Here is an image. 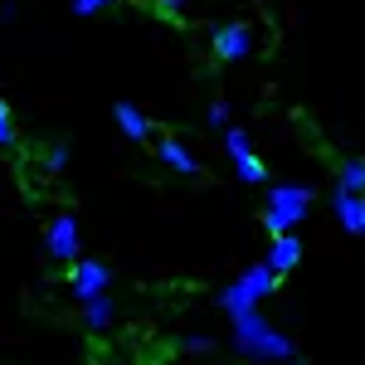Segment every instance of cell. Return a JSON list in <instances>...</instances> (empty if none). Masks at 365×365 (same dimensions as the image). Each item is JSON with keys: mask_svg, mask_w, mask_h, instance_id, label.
<instances>
[{"mask_svg": "<svg viewBox=\"0 0 365 365\" xmlns=\"http://www.w3.org/2000/svg\"><path fill=\"white\" fill-rule=\"evenodd\" d=\"M253 49H258V34H253L249 20H225V25L210 29V54L220 63H244Z\"/></svg>", "mask_w": 365, "mask_h": 365, "instance_id": "cell-4", "label": "cell"}, {"mask_svg": "<svg viewBox=\"0 0 365 365\" xmlns=\"http://www.w3.org/2000/svg\"><path fill=\"white\" fill-rule=\"evenodd\" d=\"M225 151L229 161H234V175L244 180V185H268V166H263V156L253 151V141L244 127H229L225 132Z\"/></svg>", "mask_w": 365, "mask_h": 365, "instance_id": "cell-6", "label": "cell"}, {"mask_svg": "<svg viewBox=\"0 0 365 365\" xmlns=\"http://www.w3.org/2000/svg\"><path fill=\"white\" fill-rule=\"evenodd\" d=\"M108 287H113V268H108L103 258H78V263L68 268V292H73L78 307L93 302V297H108Z\"/></svg>", "mask_w": 365, "mask_h": 365, "instance_id": "cell-7", "label": "cell"}, {"mask_svg": "<svg viewBox=\"0 0 365 365\" xmlns=\"http://www.w3.org/2000/svg\"><path fill=\"white\" fill-rule=\"evenodd\" d=\"M108 5H113V0H108Z\"/></svg>", "mask_w": 365, "mask_h": 365, "instance_id": "cell-21", "label": "cell"}, {"mask_svg": "<svg viewBox=\"0 0 365 365\" xmlns=\"http://www.w3.org/2000/svg\"><path fill=\"white\" fill-rule=\"evenodd\" d=\"M83 327H88V331H113V327H117V302H113V292H108V297H93V302H83Z\"/></svg>", "mask_w": 365, "mask_h": 365, "instance_id": "cell-12", "label": "cell"}, {"mask_svg": "<svg viewBox=\"0 0 365 365\" xmlns=\"http://www.w3.org/2000/svg\"><path fill=\"white\" fill-rule=\"evenodd\" d=\"M312 200L317 190L302 185V180H287V185H268V195H263V229H268V239H282V234H297V225L312 215Z\"/></svg>", "mask_w": 365, "mask_h": 365, "instance_id": "cell-2", "label": "cell"}, {"mask_svg": "<svg viewBox=\"0 0 365 365\" xmlns=\"http://www.w3.org/2000/svg\"><path fill=\"white\" fill-rule=\"evenodd\" d=\"M44 170H49V175H63V170H68V141H54V146L44 151Z\"/></svg>", "mask_w": 365, "mask_h": 365, "instance_id": "cell-14", "label": "cell"}, {"mask_svg": "<svg viewBox=\"0 0 365 365\" xmlns=\"http://www.w3.org/2000/svg\"><path fill=\"white\" fill-rule=\"evenodd\" d=\"M103 5H108V0H73V15H98V10H103Z\"/></svg>", "mask_w": 365, "mask_h": 365, "instance_id": "cell-18", "label": "cell"}, {"mask_svg": "<svg viewBox=\"0 0 365 365\" xmlns=\"http://www.w3.org/2000/svg\"><path fill=\"white\" fill-rule=\"evenodd\" d=\"M282 287V278L268 268V263H249L239 278L225 282V292H220V307H225V317H244V312H258L273 292Z\"/></svg>", "mask_w": 365, "mask_h": 365, "instance_id": "cell-3", "label": "cell"}, {"mask_svg": "<svg viewBox=\"0 0 365 365\" xmlns=\"http://www.w3.org/2000/svg\"><path fill=\"white\" fill-rule=\"evenodd\" d=\"M190 0H156V10H166V15H175V10H185Z\"/></svg>", "mask_w": 365, "mask_h": 365, "instance_id": "cell-19", "label": "cell"}, {"mask_svg": "<svg viewBox=\"0 0 365 365\" xmlns=\"http://www.w3.org/2000/svg\"><path fill=\"white\" fill-rule=\"evenodd\" d=\"M113 122H117V132H122L127 141H151L156 137L151 117L141 113V108H132V103H113Z\"/></svg>", "mask_w": 365, "mask_h": 365, "instance_id": "cell-9", "label": "cell"}, {"mask_svg": "<svg viewBox=\"0 0 365 365\" xmlns=\"http://www.w3.org/2000/svg\"><path fill=\"white\" fill-rule=\"evenodd\" d=\"M263 263H268V268H273L278 278H287V273H292V268L302 263V239H297V234H282V239H273Z\"/></svg>", "mask_w": 365, "mask_h": 365, "instance_id": "cell-11", "label": "cell"}, {"mask_svg": "<svg viewBox=\"0 0 365 365\" xmlns=\"http://www.w3.org/2000/svg\"><path fill=\"white\" fill-rule=\"evenodd\" d=\"M229 341L239 356H249L258 365H287L297 361V346L287 331H278L263 312H244V317H229Z\"/></svg>", "mask_w": 365, "mask_h": 365, "instance_id": "cell-1", "label": "cell"}, {"mask_svg": "<svg viewBox=\"0 0 365 365\" xmlns=\"http://www.w3.org/2000/svg\"><path fill=\"white\" fill-rule=\"evenodd\" d=\"M229 117H234V108H229L225 98H215V103H210V113H205V122H210V127H220V132H229V127H234Z\"/></svg>", "mask_w": 365, "mask_h": 365, "instance_id": "cell-16", "label": "cell"}, {"mask_svg": "<svg viewBox=\"0 0 365 365\" xmlns=\"http://www.w3.org/2000/svg\"><path fill=\"white\" fill-rule=\"evenodd\" d=\"M331 215L346 234H365V195H346V190H331Z\"/></svg>", "mask_w": 365, "mask_h": 365, "instance_id": "cell-10", "label": "cell"}, {"mask_svg": "<svg viewBox=\"0 0 365 365\" xmlns=\"http://www.w3.org/2000/svg\"><path fill=\"white\" fill-rule=\"evenodd\" d=\"M180 351H185V356H205V351H215V336H210V331H185V336H180Z\"/></svg>", "mask_w": 365, "mask_h": 365, "instance_id": "cell-15", "label": "cell"}, {"mask_svg": "<svg viewBox=\"0 0 365 365\" xmlns=\"http://www.w3.org/2000/svg\"><path fill=\"white\" fill-rule=\"evenodd\" d=\"M287 365H307V361H287Z\"/></svg>", "mask_w": 365, "mask_h": 365, "instance_id": "cell-20", "label": "cell"}, {"mask_svg": "<svg viewBox=\"0 0 365 365\" xmlns=\"http://www.w3.org/2000/svg\"><path fill=\"white\" fill-rule=\"evenodd\" d=\"M156 161L170 170V175H200V156L190 151V141H180V137H156Z\"/></svg>", "mask_w": 365, "mask_h": 365, "instance_id": "cell-8", "label": "cell"}, {"mask_svg": "<svg viewBox=\"0 0 365 365\" xmlns=\"http://www.w3.org/2000/svg\"><path fill=\"white\" fill-rule=\"evenodd\" d=\"M44 253L54 258V263H78L83 258V229H78V215H54L49 225H44Z\"/></svg>", "mask_w": 365, "mask_h": 365, "instance_id": "cell-5", "label": "cell"}, {"mask_svg": "<svg viewBox=\"0 0 365 365\" xmlns=\"http://www.w3.org/2000/svg\"><path fill=\"white\" fill-rule=\"evenodd\" d=\"M0 146H15V113H10V103H0Z\"/></svg>", "mask_w": 365, "mask_h": 365, "instance_id": "cell-17", "label": "cell"}, {"mask_svg": "<svg viewBox=\"0 0 365 365\" xmlns=\"http://www.w3.org/2000/svg\"><path fill=\"white\" fill-rule=\"evenodd\" d=\"M336 190L365 195V156H346V161L336 166Z\"/></svg>", "mask_w": 365, "mask_h": 365, "instance_id": "cell-13", "label": "cell"}]
</instances>
